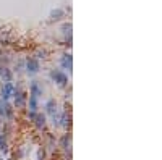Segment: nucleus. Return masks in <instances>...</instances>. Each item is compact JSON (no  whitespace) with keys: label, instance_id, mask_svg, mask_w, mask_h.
<instances>
[{"label":"nucleus","instance_id":"nucleus-18","mask_svg":"<svg viewBox=\"0 0 162 160\" xmlns=\"http://www.w3.org/2000/svg\"><path fill=\"white\" fill-rule=\"evenodd\" d=\"M23 70H24V58H18V60L15 62V70H12V71H15V73H23Z\"/></svg>","mask_w":162,"mask_h":160},{"label":"nucleus","instance_id":"nucleus-12","mask_svg":"<svg viewBox=\"0 0 162 160\" xmlns=\"http://www.w3.org/2000/svg\"><path fill=\"white\" fill-rule=\"evenodd\" d=\"M0 79H2L3 82H13V71L8 67H3L2 74H0Z\"/></svg>","mask_w":162,"mask_h":160},{"label":"nucleus","instance_id":"nucleus-22","mask_svg":"<svg viewBox=\"0 0 162 160\" xmlns=\"http://www.w3.org/2000/svg\"><path fill=\"white\" fill-rule=\"evenodd\" d=\"M2 70H3V67H2V65H0V74H2Z\"/></svg>","mask_w":162,"mask_h":160},{"label":"nucleus","instance_id":"nucleus-19","mask_svg":"<svg viewBox=\"0 0 162 160\" xmlns=\"http://www.w3.org/2000/svg\"><path fill=\"white\" fill-rule=\"evenodd\" d=\"M34 57H36L37 60H45L47 57H49V50H45V49H39V50L36 52Z\"/></svg>","mask_w":162,"mask_h":160},{"label":"nucleus","instance_id":"nucleus-7","mask_svg":"<svg viewBox=\"0 0 162 160\" xmlns=\"http://www.w3.org/2000/svg\"><path fill=\"white\" fill-rule=\"evenodd\" d=\"M42 92H44V89L39 84V81H31L29 82V96H34V97L39 99L42 96Z\"/></svg>","mask_w":162,"mask_h":160},{"label":"nucleus","instance_id":"nucleus-2","mask_svg":"<svg viewBox=\"0 0 162 160\" xmlns=\"http://www.w3.org/2000/svg\"><path fill=\"white\" fill-rule=\"evenodd\" d=\"M24 70H26V73L29 74V76H34V74H37L39 70H41V62L36 57H28L24 60Z\"/></svg>","mask_w":162,"mask_h":160},{"label":"nucleus","instance_id":"nucleus-1","mask_svg":"<svg viewBox=\"0 0 162 160\" xmlns=\"http://www.w3.org/2000/svg\"><path fill=\"white\" fill-rule=\"evenodd\" d=\"M26 94L21 89V84H15V92H13V105L15 108H24L26 107Z\"/></svg>","mask_w":162,"mask_h":160},{"label":"nucleus","instance_id":"nucleus-6","mask_svg":"<svg viewBox=\"0 0 162 160\" xmlns=\"http://www.w3.org/2000/svg\"><path fill=\"white\" fill-rule=\"evenodd\" d=\"M60 65H62V68L63 70H68L71 73L73 70V57H71V53H63L62 55V58H60Z\"/></svg>","mask_w":162,"mask_h":160},{"label":"nucleus","instance_id":"nucleus-4","mask_svg":"<svg viewBox=\"0 0 162 160\" xmlns=\"http://www.w3.org/2000/svg\"><path fill=\"white\" fill-rule=\"evenodd\" d=\"M13 92H15V84L13 82H3L2 91H0V96H2L3 102H8L13 97Z\"/></svg>","mask_w":162,"mask_h":160},{"label":"nucleus","instance_id":"nucleus-8","mask_svg":"<svg viewBox=\"0 0 162 160\" xmlns=\"http://www.w3.org/2000/svg\"><path fill=\"white\" fill-rule=\"evenodd\" d=\"M62 34L65 37V41L68 42V45L71 44V34H73V24L70 21H66L62 24Z\"/></svg>","mask_w":162,"mask_h":160},{"label":"nucleus","instance_id":"nucleus-11","mask_svg":"<svg viewBox=\"0 0 162 160\" xmlns=\"http://www.w3.org/2000/svg\"><path fill=\"white\" fill-rule=\"evenodd\" d=\"M45 112H47V115H55V113H59V108H57V100L55 99H50L49 102L45 103Z\"/></svg>","mask_w":162,"mask_h":160},{"label":"nucleus","instance_id":"nucleus-21","mask_svg":"<svg viewBox=\"0 0 162 160\" xmlns=\"http://www.w3.org/2000/svg\"><path fill=\"white\" fill-rule=\"evenodd\" d=\"M37 160H45V149L44 147L37 149Z\"/></svg>","mask_w":162,"mask_h":160},{"label":"nucleus","instance_id":"nucleus-16","mask_svg":"<svg viewBox=\"0 0 162 160\" xmlns=\"http://www.w3.org/2000/svg\"><path fill=\"white\" fill-rule=\"evenodd\" d=\"M0 42H2L3 45L10 44V42H12V32H10V31H3V29H0Z\"/></svg>","mask_w":162,"mask_h":160},{"label":"nucleus","instance_id":"nucleus-15","mask_svg":"<svg viewBox=\"0 0 162 160\" xmlns=\"http://www.w3.org/2000/svg\"><path fill=\"white\" fill-rule=\"evenodd\" d=\"M3 113H5V120H13V105L12 103H8V102H5L3 103Z\"/></svg>","mask_w":162,"mask_h":160},{"label":"nucleus","instance_id":"nucleus-3","mask_svg":"<svg viewBox=\"0 0 162 160\" xmlns=\"http://www.w3.org/2000/svg\"><path fill=\"white\" fill-rule=\"evenodd\" d=\"M49 76H50V79L57 84V86H60V88H65L66 84H68V76H66L62 70H50Z\"/></svg>","mask_w":162,"mask_h":160},{"label":"nucleus","instance_id":"nucleus-17","mask_svg":"<svg viewBox=\"0 0 162 160\" xmlns=\"http://www.w3.org/2000/svg\"><path fill=\"white\" fill-rule=\"evenodd\" d=\"M0 152H2V154L8 152V142H7L5 134H0Z\"/></svg>","mask_w":162,"mask_h":160},{"label":"nucleus","instance_id":"nucleus-5","mask_svg":"<svg viewBox=\"0 0 162 160\" xmlns=\"http://www.w3.org/2000/svg\"><path fill=\"white\" fill-rule=\"evenodd\" d=\"M66 15V10L65 8H54L49 15V21L50 23H57V21H62Z\"/></svg>","mask_w":162,"mask_h":160},{"label":"nucleus","instance_id":"nucleus-23","mask_svg":"<svg viewBox=\"0 0 162 160\" xmlns=\"http://www.w3.org/2000/svg\"><path fill=\"white\" fill-rule=\"evenodd\" d=\"M0 160H3V157H0Z\"/></svg>","mask_w":162,"mask_h":160},{"label":"nucleus","instance_id":"nucleus-24","mask_svg":"<svg viewBox=\"0 0 162 160\" xmlns=\"http://www.w3.org/2000/svg\"><path fill=\"white\" fill-rule=\"evenodd\" d=\"M8 160H12V158H8Z\"/></svg>","mask_w":162,"mask_h":160},{"label":"nucleus","instance_id":"nucleus-9","mask_svg":"<svg viewBox=\"0 0 162 160\" xmlns=\"http://www.w3.org/2000/svg\"><path fill=\"white\" fill-rule=\"evenodd\" d=\"M70 125H71V117H70V113L62 112V113H60V120H59V126H62L63 129H68Z\"/></svg>","mask_w":162,"mask_h":160},{"label":"nucleus","instance_id":"nucleus-13","mask_svg":"<svg viewBox=\"0 0 162 160\" xmlns=\"http://www.w3.org/2000/svg\"><path fill=\"white\" fill-rule=\"evenodd\" d=\"M28 107H29V112L37 113V108H39V99L34 97V96H29V99H28Z\"/></svg>","mask_w":162,"mask_h":160},{"label":"nucleus","instance_id":"nucleus-10","mask_svg":"<svg viewBox=\"0 0 162 160\" xmlns=\"http://www.w3.org/2000/svg\"><path fill=\"white\" fill-rule=\"evenodd\" d=\"M33 121H34V125H36L37 129H42L45 126V123H47V117H45V113H39V112H37Z\"/></svg>","mask_w":162,"mask_h":160},{"label":"nucleus","instance_id":"nucleus-20","mask_svg":"<svg viewBox=\"0 0 162 160\" xmlns=\"http://www.w3.org/2000/svg\"><path fill=\"white\" fill-rule=\"evenodd\" d=\"M29 147H26V146H23V147H20V152H18V157L20 158H23V157H26L28 155V152H29Z\"/></svg>","mask_w":162,"mask_h":160},{"label":"nucleus","instance_id":"nucleus-14","mask_svg":"<svg viewBox=\"0 0 162 160\" xmlns=\"http://www.w3.org/2000/svg\"><path fill=\"white\" fill-rule=\"evenodd\" d=\"M70 146H71V134H63L62 136V139H60V147L63 149V150H68L70 152Z\"/></svg>","mask_w":162,"mask_h":160}]
</instances>
